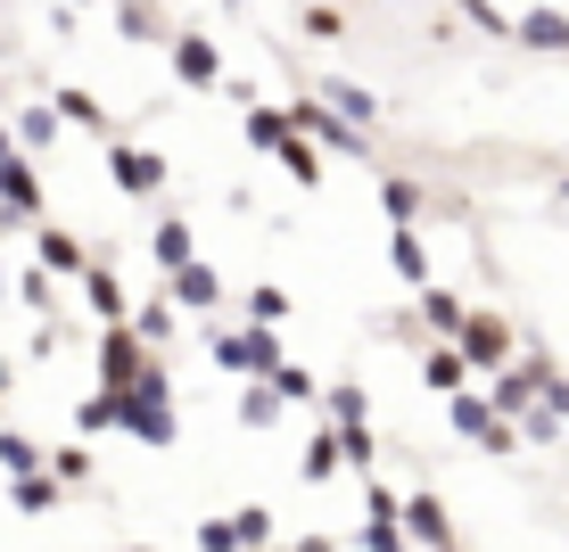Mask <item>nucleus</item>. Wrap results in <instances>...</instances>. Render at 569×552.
I'll list each match as a JSON object with an SVG mask.
<instances>
[{
  "label": "nucleus",
  "mask_w": 569,
  "mask_h": 552,
  "mask_svg": "<svg viewBox=\"0 0 569 552\" xmlns=\"http://www.w3.org/2000/svg\"><path fill=\"white\" fill-rule=\"evenodd\" d=\"M462 429H470V438H487V445H496V453H503V445H512V438H503V421H496V412H487L479 397H462Z\"/></svg>",
  "instance_id": "1"
},
{
  "label": "nucleus",
  "mask_w": 569,
  "mask_h": 552,
  "mask_svg": "<svg viewBox=\"0 0 569 552\" xmlns=\"http://www.w3.org/2000/svg\"><path fill=\"white\" fill-rule=\"evenodd\" d=\"M173 67H182V83H214V50L207 42H173Z\"/></svg>",
  "instance_id": "2"
},
{
  "label": "nucleus",
  "mask_w": 569,
  "mask_h": 552,
  "mask_svg": "<svg viewBox=\"0 0 569 552\" xmlns=\"http://www.w3.org/2000/svg\"><path fill=\"white\" fill-rule=\"evenodd\" d=\"M116 173H124L132 190H157L166 173H157V157H141V149H116Z\"/></svg>",
  "instance_id": "3"
},
{
  "label": "nucleus",
  "mask_w": 569,
  "mask_h": 552,
  "mask_svg": "<svg viewBox=\"0 0 569 552\" xmlns=\"http://www.w3.org/2000/svg\"><path fill=\"white\" fill-rule=\"evenodd\" d=\"M520 33H528V42H537V50H569V26H561L553 9H537V17H528Z\"/></svg>",
  "instance_id": "4"
},
{
  "label": "nucleus",
  "mask_w": 569,
  "mask_h": 552,
  "mask_svg": "<svg viewBox=\"0 0 569 552\" xmlns=\"http://www.w3.org/2000/svg\"><path fill=\"white\" fill-rule=\"evenodd\" d=\"M0 190H9V207H33V173L17 165V157H9V165H0Z\"/></svg>",
  "instance_id": "5"
},
{
  "label": "nucleus",
  "mask_w": 569,
  "mask_h": 552,
  "mask_svg": "<svg viewBox=\"0 0 569 552\" xmlns=\"http://www.w3.org/2000/svg\"><path fill=\"white\" fill-rule=\"evenodd\" d=\"M157 255H166V264H190V231L166 223V231H157Z\"/></svg>",
  "instance_id": "6"
},
{
  "label": "nucleus",
  "mask_w": 569,
  "mask_h": 552,
  "mask_svg": "<svg viewBox=\"0 0 569 552\" xmlns=\"http://www.w3.org/2000/svg\"><path fill=\"white\" fill-rule=\"evenodd\" d=\"M58 108H67V116H74V124H91V132H100V124H108V116H100V108H91V100H83V91H67V100H58Z\"/></svg>",
  "instance_id": "7"
},
{
  "label": "nucleus",
  "mask_w": 569,
  "mask_h": 552,
  "mask_svg": "<svg viewBox=\"0 0 569 552\" xmlns=\"http://www.w3.org/2000/svg\"><path fill=\"white\" fill-rule=\"evenodd\" d=\"M470 354H479V363H496V354H503V330L479 322V330H470Z\"/></svg>",
  "instance_id": "8"
},
{
  "label": "nucleus",
  "mask_w": 569,
  "mask_h": 552,
  "mask_svg": "<svg viewBox=\"0 0 569 552\" xmlns=\"http://www.w3.org/2000/svg\"><path fill=\"white\" fill-rule=\"evenodd\" d=\"M413 536H421V544H438V536H446V528H438V503H413Z\"/></svg>",
  "instance_id": "9"
},
{
  "label": "nucleus",
  "mask_w": 569,
  "mask_h": 552,
  "mask_svg": "<svg viewBox=\"0 0 569 552\" xmlns=\"http://www.w3.org/2000/svg\"><path fill=\"white\" fill-rule=\"evenodd\" d=\"M42 255H50V264H58V272H74V264H83V255H74V240H58V231H50V240H42Z\"/></svg>",
  "instance_id": "10"
}]
</instances>
